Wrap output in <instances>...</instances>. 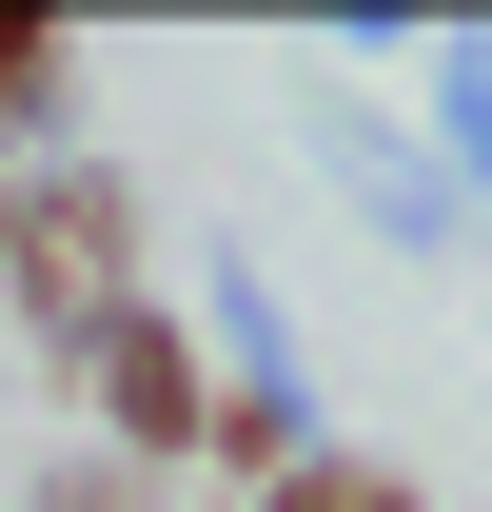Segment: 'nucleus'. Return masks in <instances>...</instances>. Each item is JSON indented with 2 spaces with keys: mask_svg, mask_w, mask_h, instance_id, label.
I'll use <instances>...</instances> for the list:
<instances>
[{
  "mask_svg": "<svg viewBox=\"0 0 492 512\" xmlns=\"http://www.w3.org/2000/svg\"><path fill=\"white\" fill-rule=\"evenodd\" d=\"M99 375H119V434H197V355H178L158 316H119V335H99Z\"/></svg>",
  "mask_w": 492,
  "mask_h": 512,
  "instance_id": "1",
  "label": "nucleus"
},
{
  "mask_svg": "<svg viewBox=\"0 0 492 512\" xmlns=\"http://www.w3.org/2000/svg\"><path fill=\"white\" fill-rule=\"evenodd\" d=\"M276 512H414V473H355V453H315V473H296Z\"/></svg>",
  "mask_w": 492,
  "mask_h": 512,
  "instance_id": "2",
  "label": "nucleus"
},
{
  "mask_svg": "<svg viewBox=\"0 0 492 512\" xmlns=\"http://www.w3.org/2000/svg\"><path fill=\"white\" fill-rule=\"evenodd\" d=\"M20 79H40V20H0V99H20Z\"/></svg>",
  "mask_w": 492,
  "mask_h": 512,
  "instance_id": "3",
  "label": "nucleus"
}]
</instances>
